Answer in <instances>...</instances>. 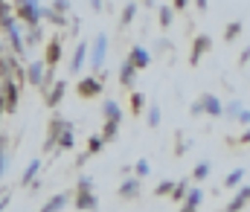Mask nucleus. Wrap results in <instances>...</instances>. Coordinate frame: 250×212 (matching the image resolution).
<instances>
[{
	"instance_id": "nucleus-1",
	"label": "nucleus",
	"mask_w": 250,
	"mask_h": 212,
	"mask_svg": "<svg viewBox=\"0 0 250 212\" xmlns=\"http://www.w3.org/2000/svg\"><path fill=\"white\" fill-rule=\"evenodd\" d=\"M105 53H108V38H105V35H99V38L93 41V58H90V64H93L96 70L105 64Z\"/></svg>"
},
{
	"instance_id": "nucleus-2",
	"label": "nucleus",
	"mask_w": 250,
	"mask_h": 212,
	"mask_svg": "<svg viewBox=\"0 0 250 212\" xmlns=\"http://www.w3.org/2000/svg\"><path fill=\"white\" fill-rule=\"evenodd\" d=\"M3 26L9 29V41H12V47L21 53V50H23V44H21V32H18V26H15V20H12L9 15H3Z\"/></svg>"
},
{
	"instance_id": "nucleus-3",
	"label": "nucleus",
	"mask_w": 250,
	"mask_h": 212,
	"mask_svg": "<svg viewBox=\"0 0 250 212\" xmlns=\"http://www.w3.org/2000/svg\"><path fill=\"white\" fill-rule=\"evenodd\" d=\"M134 67H148V61H151V56H148V50H143V47H134L131 50V58H128Z\"/></svg>"
},
{
	"instance_id": "nucleus-4",
	"label": "nucleus",
	"mask_w": 250,
	"mask_h": 212,
	"mask_svg": "<svg viewBox=\"0 0 250 212\" xmlns=\"http://www.w3.org/2000/svg\"><path fill=\"white\" fill-rule=\"evenodd\" d=\"M102 90V81H96V78H84L82 84H79V93L82 96H96Z\"/></svg>"
},
{
	"instance_id": "nucleus-5",
	"label": "nucleus",
	"mask_w": 250,
	"mask_h": 212,
	"mask_svg": "<svg viewBox=\"0 0 250 212\" xmlns=\"http://www.w3.org/2000/svg\"><path fill=\"white\" fill-rule=\"evenodd\" d=\"M201 111L215 114V116H218V114H224V108H221V102H218L215 96H204V99H201Z\"/></svg>"
},
{
	"instance_id": "nucleus-6",
	"label": "nucleus",
	"mask_w": 250,
	"mask_h": 212,
	"mask_svg": "<svg viewBox=\"0 0 250 212\" xmlns=\"http://www.w3.org/2000/svg\"><path fill=\"white\" fill-rule=\"evenodd\" d=\"M248 201H250V186H245V189H242V192H239V195H236V198L230 201L227 212H239L242 207H245V204H248Z\"/></svg>"
},
{
	"instance_id": "nucleus-7",
	"label": "nucleus",
	"mask_w": 250,
	"mask_h": 212,
	"mask_svg": "<svg viewBox=\"0 0 250 212\" xmlns=\"http://www.w3.org/2000/svg\"><path fill=\"white\" fill-rule=\"evenodd\" d=\"M204 50H209V38H207V35H201V38L195 41V50H192V64H198V61H201Z\"/></svg>"
},
{
	"instance_id": "nucleus-8",
	"label": "nucleus",
	"mask_w": 250,
	"mask_h": 212,
	"mask_svg": "<svg viewBox=\"0 0 250 212\" xmlns=\"http://www.w3.org/2000/svg\"><path fill=\"white\" fill-rule=\"evenodd\" d=\"M76 207H79V210H93V207H96V198H93V195L84 189V192L76 198Z\"/></svg>"
},
{
	"instance_id": "nucleus-9",
	"label": "nucleus",
	"mask_w": 250,
	"mask_h": 212,
	"mask_svg": "<svg viewBox=\"0 0 250 212\" xmlns=\"http://www.w3.org/2000/svg\"><path fill=\"white\" fill-rule=\"evenodd\" d=\"M105 116H108V122H120L123 119V111L117 108V102H105Z\"/></svg>"
},
{
	"instance_id": "nucleus-10",
	"label": "nucleus",
	"mask_w": 250,
	"mask_h": 212,
	"mask_svg": "<svg viewBox=\"0 0 250 212\" xmlns=\"http://www.w3.org/2000/svg\"><path fill=\"white\" fill-rule=\"evenodd\" d=\"M59 56H62V44H59V41H53V44L47 47V64H53V67H56Z\"/></svg>"
},
{
	"instance_id": "nucleus-11",
	"label": "nucleus",
	"mask_w": 250,
	"mask_h": 212,
	"mask_svg": "<svg viewBox=\"0 0 250 212\" xmlns=\"http://www.w3.org/2000/svg\"><path fill=\"white\" fill-rule=\"evenodd\" d=\"M6 96H9L6 108H9V111H15V108H18V93H15V84H12V78H6Z\"/></svg>"
},
{
	"instance_id": "nucleus-12",
	"label": "nucleus",
	"mask_w": 250,
	"mask_h": 212,
	"mask_svg": "<svg viewBox=\"0 0 250 212\" xmlns=\"http://www.w3.org/2000/svg\"><path fill=\"white\" fill-rule=\"evenodd\" d=\"M41 78H44V64H29V81L32 84H41Z\"/></svg>"
},
{
	"instance_id": "nucleus-13",
	"label": "nucleus",
	"mask_w": 250,
	"mask_h": 212,
	"mask_svg": "<svg viewBox=\"0 0 250 212\" xmlns=\"http://www.w3.org/2000/svg\"><path fill=\"white\" fill-rule=\"evenodd\" d=\"M134 70H137V67H134L131 61H125L123 67H120V78H123V84H131V81H134Z\"/></svg>"
},
{
	"instance_id": "nucleus-14",
	"label": "nucleus",
	"mask_w": 250,
	"mask_h": 212,
	"mask_svg": "<svg viewBox=\"0 0 250 212\" xmlns=\"http://www.w3.org/2000/svg\"><path fill=\"white\" fill-rule=\"evenodd\" d=\"M84 56H87V47L82 44V47L76 50V56H73V73H79V70H82V64H84Z\"/></svg>"
},
{
	"instance_id": "nucleus-15",
	"label": "nucleus",
	"mask_w": 250,
	"mask_h": 212,
	"mask_svg": "<svg viewBox=\"0 0 250 212\" xmlns=\"http://www.w3.org/2000/svg\"><path fill=\"white\" fill-rule=\"evenodd\" d=\"M64 204H67V195H56V198H53V201H50V204H47L41 212H59Z\"/></svg>"
},
{
	"instance_id": "nucleus-16",
	"label": "nucleus",
	"mask_w": 250,
	"mask_h": 212,
	"mask_svg": "<svg viewBox=\"0 0 250 212\" xmlns=\"http://www.w3.org/2000/svg\"><path fill=\"white\" fill-rule=\"evenodd\" d=\"M137 192H140L137 180H125V183H123V189H120V195H123V198H134Z\"/></svg>"
},
{
	"instance_id": "nucleus-17",
	"label": "nucleus",
	"mask_w": 250,
	"mask_h": 212,
	"mask_svg": "<svg viewBox=\"0 0 250 212\" xmlns=\"http://www.w3.org/2000/svg\"><path fill=\"white\" fill-rule=\"evenodd\" d=\"M64 128H67V122H53V131H50V140H47V145H56V140H59V134H62Z\"/></svg>"
},
{
	"instance_id": "nucleus-18",
	"label": "nucleus",
	"mask_w": 250,
	"mask_h": 212,
	"mask_svg": "<svg viewBox=\"0 0 250 212\" xmlns=\"http://www.w3.org/2000/svg\"><path fill=\"white\" fill-rule=\"evenodd\" d=\"M62 96H64V81H59V84H56V90L50 93V105H59V102H62Z\"/></svg>"
},
{
	"instance_id": "nucleus-19",
	"label": "nucleus",
	"mask_w": 250,
	"mask_h": 212,
	"mask_svg": "<svg viewBox=\"0 0 250 212\" xmlns=\"http://www.w3.org/2000/svg\"><path fill=\"white\" fill-rule=\"evenodd\" d=\"M38 169H41V163H38V160H32V163H29V169H26V174H23V183H29V180L38 174Z\"/></svg>"
},
{
	"instance_id": "nucleus-20",
	"label": "nucleus",
	"mask_w": 250,
	"mask_h": 212,
	"mask_svg": "<svg viewBox=\"0 0 250 212\" xmlns=\"http://www.w3.org/2000/svg\"><path fill=\"white\" fill-rule=\"evenodd\" d=\"M198 204H201V189H192V192L187 195V207H192V210H195Z\"/></svg>"
},
{
	"instance_id": "nucleus-21",
	"label": "nucleus",
	"mask_w": 250,
	"mask_h": 212,
	"mask_svg": "<svg viewBox=\"0 0 250 212\" xmlns=\"http://www.w3.org/2000/svg\"><path fill=\"white\" fill-rule=\"evenodd\" d=\"M148 122H151L154 128L160 125V108H157V105H151V111H148Z\"/></svg>"
},
{
	"instance_id": "nucleus-22",
	"label": "nucleus",
	"mask_w": 250,
	"mask_h": 212,
	"mask_svg": "<svg viewBox=\"0 0 250 212\" xmlns=\"http://www.w3.org/2000/svg\"><path fill=\"white\" fill-rule=\"evenodd\" d=\"M242 177H245V172H242V169L230 172V177H227V186H236V183H242Z\"/></svg>"
},
{
	"instance_id": "nucleus-23",
	"label": "nucleus",
	"mask_w": 250,
	"mask_h": 212,
	"mask_svg": "<svg viewBox=\"0 0 250 212\" xmlns=\"http://www.w3.org/2000/svg\"><path fill=\"white\" fill-rule=\"evenodd\" d=\"M62 148H70V145H73V131H70V125H67V128H64V134H62Z\"/></svg>"
},
{
	"instance_id": "nucleus-24",
	"label": "nucleus",
	"mask_w": 250,
	"mask_h": 212,
	"mask_svg": "<svg viewBox=\"0 0 250 212\" xmlns=\"http://www.w3.org/2000/svg\"><path fill=\"white\" fill-rule=\"evenodd\" d=\"M102 145H105V137H90V151H87V154H96Z\"/></svg>"
},
{
	"instance_id": "nucleus-25",
	"label": "nucleus",
	"mask_w": 250,
	"mask_h": 212,
	"mask_svg": "<svg viewBox=\"0 0 250 212\" xmlns=\"http://www.w3.org/2000/svg\"><path fill=\"white\" fill-rule=\"evenodd\" d=\"M134 12H137V6H134V3H131V6H128V9H125V15H123V26H128V23H131V20H134Z\"/></svg>"
},
{
	"instance_id": "nucleus-26",
	"label": "nucleus",
	"mask_w": 250,
	"mask_h": 212,
	"mask_svg": "<svg viewBox=\"0 0 250 212\" xmlns=\"http://www.w3.org/2000/svg\"><path fill=\"white\" fill-rule=\"evenodd\" d=\"M207 174H209V163H201V166L195 169V177H198V180H204Z\"/></svg>"
},
{
	"instance_id": "nucleus-27",
	"label": "nucleus",
	"mask_w": 250,
	"mask_h": 212,
	"mask_svg": "<svg viewBox=\"0 0 250 212\" xmlns=\"http://www.w3.org/2000/svg\"><path fill=\"white\" fill-rule=\"evenodd\" d=\"M239 32H242V23H230V26H227V38H230V41H233Z\"/></svg>"
},
{
	"instance_id": "nucleus-28",
	"label": "nucleus",
	"mask_w": 250,
	"mask_h": 212,
	"mask_svg": "<svg viewBox=\"0 0 250 212\" xmlns=\"http://www.w3.org/2000/svg\"><path fill=\"white\" fill-rule=\"evenodd\" d=\"M117 128H120V122H108V125H105V140H111V137L117 134Z\"/></svg>"
},
{
	"instance_id": "nucleus-29",
	"label": "nucleus",
	"mask_w": 250,
	"mask_h": 212,
	"mask_svg": "<svg viewBox=\"0 0 250 212\" xmlns=\"http://www.w3.org/2000/svg\"><path fill=\"white\" fill-rule=\"evenodd\" d=\"M148 172H151V169H148V163H146V160H137V174H140V177H146Z\"/></svg>"
},
{
	"instance_id": "nucleus-30",
	"label": "nucleus",
	"mask_w": 250,
	"mask_h": 212,
	"mask_svg": "<svg viewBox=\"0 0 250 212\" xmlns=\"http://www.w3.org/2000/svg\"><path fill=\"white\" fill-rule=\"evenodd\" d=\"M172 189H175V183H172V180H163V183L157 186V195H166V192H172Z\"/></svg>"
},
{
	"instance_id": "nucleus-31",
	"label": "nucleus",
	"mask_w": 250,
	"mask_h": 212,
	"mask_svg": "<svg viewBox=\"0 0 250 212\" xmlns=\"http://www.w3.org/2000/svg\"><path fill=\"white\" fill-rule=\"evenodd\" d=\"M160 23H163V26L172 23V12H169V9H160Z\"/></svg>"
},
{
	"instance_id": "nucleus-32",
	"label": "nucleus",
	"mask_w": 250,
	"mask_h": 212,
	"mask_svg": "<svg viewBox=\"0 0 250 212\" xmlns=\"http://www.w3.org/2000/svg\"><path fill=\"white\" fill-rule=\"evenodd\" d=\"M172 192H175V201H181V198L187 195V183H181V186H175Z\"/></svg>"
},
{
	"instance_id": "nucleus-33",
	"label": "nucleus",
	"mask_w": 250,
	"mask_h": 212,
	"mask_svg": "<svg viewBox=\"0 0 250 212\" xmlns=\"http://www.w3.org/2000/svg\"><path fill=\"white\" fill-rule=\"evenodd\" d=\"M131 102H134V111H143V96H140V93H134Z\"/></svg>"
},
{
	"instance_id": "nucleus-34",
	"label": "nucleus",
	"mask_w": 250,
	"mask_h": 212,
	"mask_svg": "<svg viewBox=\"0 0 250 212\" xmlns=\"http://www.w3.org/2000/svg\"><path fill=\"white\" fill-rule=\"evenodd\" d=\"M3 169H6V154H3V140H0V174H3Z\"/></svg>"
},
{
	"instance_id": "nucleus-35",
	"label": "nucleus",
	"mask_w": 250,
	"mask_h": 212,
	"mask_svg": "<svg viewBox=\"0 0 250 212\" xmlns=\"http://www.w3.org/2000/svg\"><path fill=\"white\" fill-rule=\"evenodd\" d=\"M56 9H59V12H67V9H70V3H67V0H56Z\"/></svg>"
},
{
	"instance_id": "nucleus-36",
	"label": "nucleus",
	"mask_w": 250,
	"mask_h": 212,
	"mask_svg": "<svg viewBox=\"0 0 250 212\" xmlns=\"http://www.w3.org/2000/svg\"><path fill=\"white\" fill-rule=\"evenodd\" d=\"M236 116H239V119H242V122H250V111H239V114H236Z\"/></svg>"
},
{
	"instance_id": "nucleus-37",
	"label": "nucleus",
	"mask_w": 250,
	"mask_h": 212,
	"mask_svg": "<svg viewBox=\"0 0 250 212\" xmlns=\"http://www.w3.org/2000/svg\"><path fill=\"white\" fill-rule=\"evenodd\" d=\"M195 3H198V9H201V12L207 9V0H195Z\"/></svg>"
},
{
	"instance_id": "nucleus-38",
	"label": "nucleus",
	"mask_w": 250,
	"mask_h": 212,
	"mask_svg": "<svg viewBox=\"0 0 250 212\" xmlns=\"http://www.w3.org/2000/svg\"><path fill=\"white\" fill-rule=\"evenodd\" d=\"M93 3V9H102V0H90Z\"/></svg>"
},
{
	"instance_id": "nucleus-39",
	"label": "nucleus",
	"mask_w": 250,
	"mask_h": 212,
	"mask_svg": "<svg viewBox=\"0 0 250 212\" xmlns=\"http://www.w3.org/2000/svg\"><path fill=\"white\" fill-rule=\"evenodd\" d=\"M175 6H178V9H184V6H187V0H175Z\"/></svg>"
},
{
	"instance_id": "nucleus-40",
	"label": "nucleus",
	"mask_w": 250,
	"mask_h": 212,
	"mask_svg": "<svg viewBox=\"0 0 250 212\" xmlns=\"http://www.w3.org/2000/svg\"><path fill=\"white\" fill-rule=\"evenodd\" d=\"M6 204H9V198H3V201H0V210H6Z\"/></svg>"
},
{
	"instance_id": "nucleus-41",
	"label": "nucleus",
	"mask_w": 250,
	"mask_h": 212,
	"mask_svg": "<svg viewBox=\"0 0 250 212\" xmlns=\"http://www.w3.org/2000/svg\"><path fill=\"white\" fill-rule=\"evenodd\" d=\"M18 3H21V6H23V3H38V0H18Z\"/></svg>"
},
{
	"instance_id": "nucleus-42",
	"label": "nucleus",
	"mask_w": 250,
	"mask_h": 212,
	"mask_svg": "<svg viewBox=\"0 0 250 212\" xmlns=\"http://www.w3.org/2000/svg\"><path fill=\"white\" fill-rule=\"evenodd\" d=\"M184 212H195V210H192V207H184Z\"/></svg>"
},
{
	"instance_id": "nucleus-43",
	"label": "nucleus",
	"mask_w": 250,
	"mask_h": 212,
	"mask_svg": "<svg viewBox=\"0 0 250 212\" xmlns=\"http://www.w3.org/2000/svg\"><path fill=\"white\" fill-rule=\"evenodd\" d=\"M151 3H154V0H146V6H151Z\"/></svg>"
}]
</instances>
